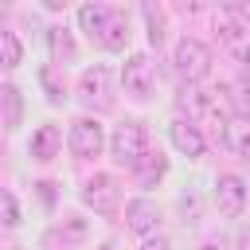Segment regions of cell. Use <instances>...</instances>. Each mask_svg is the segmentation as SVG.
Segmentation results:
<instances>
[{
	"label": "cell",
	"instance_id": "cell-1",
	"mask_svg": "<svg viewBox=\"0 0 250 250\" xmlns=\"http://www.w3.org/2000/svg\"><path fill=\"white\" fill-rule=\"evenodd\" d=\"M109 152H113L117 164L137 168V164L152 152V148H148V125H145L141 117H125L121 125H113V133H109Z\"/></svg>",
	"mask_w": 250,
	"mask_h": 250
},
{
	"label": "cell",
	"instance_id": "cell-2",
	"mask_svg": "<svg viewBox=\"0 0 250 250\" xmlns=\"http://www.w3.org/2000/svg\"><path fill=\"white\" fill-rule=\"evenodd\" d=\"M172 62H176V74L188 82V86H199L207 74H211V47L203 43V39H191V35H184L180 43H176V51H172Z\"/></svg>",
	"mask_w": 250,
	"mask_h": 250
},
{
	"label": "cell",
	"instance_id": "cell-3",
	"mask_svg": "<svg viewBox=\"0 0 250 250\" xmlns=\"http://www.w3.org/2000/svg\"><path fill=\"white\" fill-rule=\"evenodd\" d=\"M105 145H109V137H105V125H102L98 117H74V121H70V129H66V148H70L74 160H94V156H102Z\"/></svg>",
	"mask_w": 250,
	"mask_h": 250
},
{
	"label": "cell",
	"instance_id": "cell-4",
	"mask_svg": "<svg viewBox=\"0 0 250 250\" xmlns=\"http://www.w3.org/2000/svg\"><path fill=\"white\" fill-rule=\"evenodd\" d=\"M78 102L86 109H94V113L113 109V74H109V66L94 62V66L82 70V78H78Z\"/></svg>",
	"mask_w": 250,
	"mask_h": 250
},
{
	"label": "cell",
	"instance_id": "cell-5",
	"mask_svg": "<svg viewBox=\"0 0 250 250\" xmlns=\"http://www.w3.org/2000/svg\"><path fill=\"white\" fill-rule=\"evenodd\" d=\"M82 203H86L94 215L113 219V215L121 211V184H117V176H109V172H94V176L82 184Z\"/></svg>",
	"mask_w": 250,
	"mask_h": 250
},
{
	"label": "cell",
	"instance_id": "cell-6",
	"mask_svg": "<svg viewBox=\"0 0 250 250\" xmlns=\"http://www.w3.org/2000/svg\"><path fill=\"white\" fill-rule=\"evenodd\" d=\"M152 86H156V70H152V59L145 51L129 55L125 66H121V90L137 102H148L152 98Z\"/></svg>",
	"mask_w": 250,
	"mask_h": 250
},
{
	"label": "cell",
	"instance_id": "cell-7",
	"mask_svg": "<svg viewBox=\"0 0 250 250\" xmlns=\"http://www.w3.org/2000/svg\"><path fill=\"white\" fill-rule=\"evenodd\" d=\"M160 207L148 199V195H137V199H129L125 203V227L133 230V234H141V242L145 238H152V234H160Z\"/></svg>",
	"mask_w": 250,
	"mask_h": 250
},
{
	"label": "cell",
	"instance_id": "cell-8",
	"mask_svg": "<svg viewBox=\"0 0 250 250\" xmlns=\"http://www.w3.org/2000/svg\"><path fill=\"white\" fill-rule=\"evenodd\" d=\"M168 141H172V148H176L180 156H188V160H199V156L207 152L203 129H199L195 121H188V117H176V121L168 125Z\"/></svg>",
	"mask_w": 250,
	"mask_h": 250
},
{
	"label": "cell",
	"instance_id": "cell-9",
	"mask_svg": "<svg viewBox=\"0 0 250 250\" xmlns=\"http://www.w3.org/2000/svg\"><path fill=\"white\" fill-rule=\"evenodd\" d=\"M215 207H219V215H227V219H238L242 215V207H246V184L238 180V176H219L215 180Z\"/></svg>",
	"mask_w": 250,
	"mask_h": 250
},
{
	"label": "cell",
	"instance_id": "cell-10",
	"mask_svg": "<svg viewBox=\"0 0 250 250\" xmlns=\"http://www.w3.org/2000/svg\"><path fill=\"white\" fill-rule=\"evenodd\" d=\"M27 152H31V160H43V164L55 160L62 152V129L59 125H39L27 141Z\"/></svg>",
	"mask_w": 250,
	"mask_h": 250
},
{
	"label": "cell",
	"instance_id": "cell-11",
	"mask_svg": "<svg viewBox=\"0 0 250 250\" xmlns=\"http://www.w3.org/2000/svg\"><path fill=\"white\" fill-rule=\"evenodd\" d=\"M47 51H51V66H59V70L78 59V43H74V35H70L62 23L47 27Z\"/></svg>",
	"mask_w": 250,
	"mask_h": 250
},
{
	"label": "cell",
	"instance_id": "cell-12",
	"mask_svg": "<svg viewBox=\"0 0 250 250\" xmlns=\"http://www.w3.org/2000/svg\"><path fill=\"white\" fill-rule=\"evenodd\" d=\"M223 145H227L234 156H246V160H250V117H246V113H230V117H227Z\"/></svg>",
	"mask_w": 250,
	"mask_h": 250
},
{
	"label": "cell",
	"instance_id": "cell-13",
	"mask_svg": "<svg viewBox=\"0 0 250 250\" xmlns=\"http://www.w3.org/2000/svg\"><path fill=\"white\" fill-rule=\"evenodd\" d=\"M98 47H105V51H125L129 47V16H125V8H113L105 31L98 35Z\"/></svg>",
	"mask_w": 250,
	"mask_h": 250
},
{
	"label": "cell",
	"instance_id": "cell-14",
	"mask_svg": "<svg viewBox=\"0 0 250 250\" xmlns=\"http://www.w3.org/2000/svg\"><path fill=\"white\" fill-rule=\"evenodd\" d=\"M109 16H113V4H82V8H78V27L98 43V35L105 31Z\"/></svg>",
	"mask_w": 250,
	"mask_h": 250
},
{
	"label": "cell",
	"instance_id": "cell-15",
	"mask_svg": "<svg viewBox=\"0 0 250 250\" xmlns=\"http://www.w3.org/2000/svg\"><path fill=\"white\" fill-rule=\"evenodd\" d=\"M141 16H145V35H148V47H164V35H168V16H164V8L160 4H152V0H145L141 4Z\"/></svg>",
	"mask_w": 250,
	"mask_h": 250
},
{
	"label": "cell",
	"instance_id": "cell-16",
	"mask_svg": "<svg viewBox=\"0 0 250 250\" xmlns=\"http://www.w3.org/2000/svg\"><path fill=\"white\" fill-rule=\"evenodd\" d=\"M23 121V98L12 82H0V125L4 129H16Z\"/></svg>",
	"mask_w": 250,
	"mask_h": 250
},
{
	"label": "cell",
	"instance_id": "cell-17",
	"mask_svg": "<svg viewBox=\"0 0 250 250\" xmlns=\"http://www.w3.org/2000/svg\"><path fill=\"white\" fill-rule=\"evenodd\" d=\"M133 172H137V184H141V188H156V184L164 180V172H168V160H164L160 152H148Z\"/></svg>",
	"mask_w": 250,
	"mask_h": 250
},
{
	"label": "cell",
	"instance_id": "cell-18",
	"mask_svg": "<svg viewBox=\"0 0 250 250\" xmlns=\"http://www.w3.org/2000/svg\"><path fill=\"white\" fill-rule=\"evenodd\" d=\"M39 82H43L51 105H62V102H66V82H62V70H59V66H43V70H39Z\"/></svg>",
	"mask_w": 250,
	"mask_h": 250
},
{
	"label": "cell",
	"instance_id": "cell-19",
	"mask_svg": "<svg viewBox=\"0 0 250 250\" xmlns=\"http://www.w3.org/2000/svg\"><path fill=\"white\" fill-rule=\"evenodd\" d=\"M20 62H23V43L16 39V31H4V27H0V66L12 70V66H20Z\"/></svg>",
	"mask_w": 250,
	"mask_h": 250
},
{
	"label": "cell",
	"instance_id": "cell-20",
	"mask_svg": "<svg viewBox=\"0 0 250 250\" xmlns=\"http://www.w3.org/2000/svg\"><path fill=\"white\" fill-rule=\"evenodd\" d=\"M0 223L4 227H20V203L8 188H0Z\"/></svg>",
	"mask_w": 250,
	"mask_h": 250
},
{
	"label": "cell",
	"instance_id": "cell-21",
	"mask_svg": "<svg viewBox=\"0 0 250 250\" xmlns=\"http://www.w3.org/2000/svg\"><path fill=\"white\" fill-rule=\"evenodd\" d=\"M141 250H172V242H168L164 234H152V238H145V242H141Z\"/></svg>",
	"mask_w": 250,
	"mask_h": 250
},
{
	"label": "cell",
	"instance_id": "cell-22",
	"mask_svg": "<svg viewBox=\"0 0 250 250\" xmlns=\"http://www.w3.org/2000/svg\"><path fill=\"white\" fill-rule=\"evenodd\" d=\"M35 188H39V195H43V203L51 207V203H55V184H51V180H43V184H35Z\"/></svg>",
	"mask_w": 250,
	"mask_h": 250
},
{
	"label": "cell",
	"instance_id": "cell-23",
	"mask_svg": "<svg viewBox=\"0 0 250 250\" xmlns=\"http://www.w3.org/2000/svg\"><path fill=\"white\" fill-rule=\"evenodd\" d=\"M199 250H227V242L223 238H207V242H199Z\"/></svg>",
	"mask_w": 250,
	"mask_h": 250
},
{
	"label": "cell",
	"instance_id": "cell-24",
	"mask_svg": "<svg viewBox=\"0 0 250 250\" xmlns=\"http://www.w3.org/2000/svg\"><path fill=\"white\" fill-rule=\"evenodd\" d=\"M43 8H51V12H62V8H66V0H43Z\"/></svg>",
	"mask_w": 250,
	"mask_h": 250
},
{
	"label": "cell",
	"instance_id": "cell-25",
	"mask_svg": "<svg viewBox=\"0 0 250 250\" xmlns=\"http://www.w3.org/2000/svg\"><path fill=\"white\" fill-rule=\"evenodd\" d=\"M242 250H250V230H242Z\"/></svg>",
	"mask_w": 250,
	"mask_h": 250
},
{
	"label": "cell",
	"instance_id": "cell-26",
	"mask_svg": "<svg viewBox=\"0 0 250 250\" xmlns=\"http://www.w3.org/2000/svg\"><path fill=\"white\" fill-rule=\"evenodd\" d=\"M98 250H117V246H113V242H102V246H98Z\"/></svg>",
	"mask_w": 250,
	"mask_h": 250
},
{
	"label": "cell",
	"instance_id": "cell-27",
	"mask_svg": "<svg viewBox=\"0 0 250 250\" xmlns=\"http://www.w3.org/2000/svg\"><path fill=\"white\" fill-rule=\"evenodd\" d=\"M0 16H4V8H0Z\"/></svg>",
	"mask_w": 250,
	"mask_h": 250
}]
</instances>
